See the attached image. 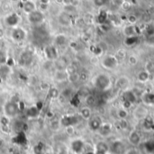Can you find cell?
Returning a JSON list of instances; mask_svg holds the SVG:
<instances>
[{"mask_svg": "<svg viewBox=\"0 0 154 154\" xmlns=\"http://www.w3.org/2000/svg\"><path fill=\"white\" fill-rule=\"evenodd\" d=\"M86 102H87L88 106H93V105L95 104L96 99H95V97H92V96H88V97H87V98H86Z\"/></svg>", "mask_w": 154, "mask_h": 154, "instance_id": "4316f807", "label": "cell"}, {"mask_svg": "<svg viewBox=\"0 0 154 154\" xmlns=\"http://www.w3.org/2000/svg\"><path fill=\"white\" fill-rule=\"evenodd\" d=\"M69 79L71 82H76L78 79H79V76L78 74H76V73H73V74H71V75L69 76Z\"/></svg>", "mask_w": 154, "mask_h": 154, "instance_id": "836d02e7", "label": "cell"}, {"mask_svg": "<svg viewBox=\"0 0 154 154\" xmlns=\"http://www.w3.org/2000/svg\"><path fill=\"white\" fill-rule=\"evenodd\" d=\"M7 56L5 52L2 50H0V65H4L7 62Z\"/></svg>", "mask_w": 154, "mask_h": 154, "instance_id": "d4e9b609", "label": "cell"}, {"mask_svg": "<svg viewBox=\"0 0 154 154\" xmlns=\"http://www.w3.org/2000/svg\"><path fill=\"white\" fill-rule=\"evenodd\" d=\"M123 98H124L125 105L127 104V105L131 106V105H133L136 101V97H135L134 93L132 92V91H128V90H126V91L124 92Z\"/></svg>", "mask_w": 154, "mask_h": 154, "instance_id": "8fae6325", "label": "cell"}, {"mask_svg": "<svg viewBox=\"0 0 154 154\" xmlns=\"http://www.w3.org/2000/svg\"><path fill=\"white\" fill-rule=\"evenodd\" d=\"M23 11H24L25 13L30 14V13H32V12H33V11L36 10V5H35V4H34L32 1L27 0V1H25V2L23 3Z\"/></svg>", "mask_w": 154, "mask_h": 154, "instance_id": "e0dca14e", "label": "cell"}, {"mask_svg": "<svg viewBox=\"0 0 154 154\" xmlns=\"http://www.w3.org/2000/svg\"><path fill=\"white\" fill-rule=\"evenodd\" d=\"M36 154H44V153H43V152H38V153H36Z\"/></svg>", "mask_w": 154, "mask_h": 154, "instance_id": "74e56055", "label": "cell"}, {"mask_svg": "<svg viewBox=\"0 0 154 154\" xmlns=\"http://www.w3.org/2000/svg\"><path fill=\"white\" fill-rule=\"evenodd\" d=\"M102 125H103V122H102L101 118L98 116H93L88 120V126L94 132L98 131L100 129V127L102 126Z\"/></svg>", "mask_w": 154, "mask_h": 154, "instance_id": "9c48e42d", "label": "cell"}, {"mask_svg": "<svg viewBox=\"0 0 154 154\" xmlns=\"http://www.w3.org/2000/svg\"><path fill=\"white\" fill-rule=\"evenodd\" d=\"M4 36V31L2 29H0V38Z\"/></svg>", "mask_w": 154, "mask_h": 154, "instance_id": "8d00e7d4", "label": "cell"}, {"mask_svg": "<svg viewBox=\"0 0 154 154\" xmlns=\"http://www.w3.org/2000/svg\"><path fill=\"white\" fill-rule=\"evenodd\" d=\"M67 66H68V61L63 57L58 58L54 62V67L57 70H65Z\"/></svg>", "mask_w": 154, "mask_h": 154, "instance_id": "5bb4252c", "label": "cell"}, {"mask_svg": "<svg viewBox=\"0 0 154 154\" xmlns=\"http://www.w3.org/2000/svg\"><path fill=\"white\" fill-rule=\"evenodd\" d=\"M60 124H61V123H59L57 120H53V121L51 122L50 126H51V128L52 130H57V129H59V127H60Z\"/></svg>", "mask_w": 154, "mask_h": 154, "instance_id": "83f0119b", "label": "cell"}, {"mask_svg": "<svg viewBox=\"0 0 154 154\" xmlns=\"http://www.w3.org/2000/svg\"><path fill=\"white\" fill-rule=\"evenodd\" d=\"M129 142L133 145H138L141 143V136L137 132H132L129 135Z\"/></svg>", "mask_w": 154, "mask_h": 154, "instance_id": "ac0fdd59", "label": "cell"}, {"mask_svg": "<svg viewBox=\"0 0 154 154\" xmlns=\"http://www.w3.org/2000/svg\"><path fill=\"white\" fill-rule=\"evenodd\" d=\"M33 60V53L31 51H23L18 57V63L22 67H28Z\"/></svg>", "mask_w": 154, "mask_h": 154, "instance_id": "3957f363", "label": "cell"}, {"mask_svg": "<svg viewBox=\"0 0 154 154\" xmlns=\"http://www.w3.org/2000/svg\"><path fill=\"white\" fill-rule=\"evenodd\" d=\"M0 124L3 125V126H7L8 124H9V120H8V117L7 116H3L1 119H0Z\"/></svg>", "mask_w": 154, "mask_h": 154, "instance_id": "d6a6232c", "label": "cell"}, {"mask_svg": "<svg viewBox=\"0 0 154 154\" xmlns=\"http://www.w3.org/2000/svg\"><path fill=\"white\" fill-rule=\"evenodd\" d=\"M106 3H107V0H94L95 5H97V6H98V7L104 6Z\"/></svg>", "mask_w": 154, "mask_h": 154, "instance_id": "f546056e", "label": "cell"}, {"mask_svg": "<svg viewBox=\"0 0 154 154\" xmlns=\"http://www.w3.org/2000/svg\"><path fill=\"white\" fill-rule=\"evenodd\" d=\"M149 77H150V73L147 71V70H144V71H142L138 74V79L142 82H145L149 79Z\"/></svg>", "mask_w": 154, "mask_h": 154, "instance_id": "cb8c5ba5", "label": "cell"}, {"mask_svg": "<svg viewBox=\"0 0 154 154\" xmlns=\"http://www.w3.org/2000/svg\"><path fill=\"white\" fill-rule=\"evenodd\" d=\"M55 43H56V45L60 46V47L61 46H64L67 43V38H66V36L63 35V34H59L55 38Z\"/></svg>", "mask_w": 154, "mask_h": 154, "instance_id": "44dd1931", "label": "cell"}, {"mask_svg": "<svg viewBox=\"0 0 154 154\" xmlns=\"http://www.w3.org/2000/svg\"><path fill=\"white\" fill-rule=\"evenodd\" d=\"M95 86L99 90H106L111 86V79L106 74H99L95 79Z\"/></svg>", "mask_w": 154, "mask_h": 154, "instance_id": "6da1fadb", "label": "cell"}, {"mask_svg": "<svg viewBox=\"0 0 154 154\" xmlns=\"http://www.w3.org/2000/svg\"><path fill=\"white\" fill-rule=\"evenodd\" d=\"M106 14L105 12H102L98 16V21H99V23H104L106 22Z\"/></svg>", "mask_w": 154, "mask_h": 154, "instance_id": "1f68e13d", "label": "cell"}, {"mask_svg": "<svg viewBox=\"0 0 154 154\" xmlns=\"http://www.w3.org/2000/svg\"><path fill=\"white\" fill-rule=\"evenodd\" d=\"M117 65V59L115 56L107 55L105 56L102 60V66L106 69H113Z\"/></svg>", "mask_w": 154, "mask_h": 154, "instance_id": "5b68a950", "label": "cell"}, {"mask_svg": "<svg viewBox=\"0 0 154 154\" xmlns=\"http://www.w3.org/2000/svg\"><path fill=\"white\" fill-rule=\"evenodd\" d=\"M109 151V146L104 143V142H99L96 145V154H106V152Z\"/></svg>", "mask_w": 154, "mask_h": 154, "instance_id": "9a60e30c", "label": "cell"}, {"mask_svg": "<svg viewBox=\"0 0 154 154\" xmlns=\"http://www.w3.org/2000/svg\"><path fill=\"white\" fill-rule=\"evenodd\" d=\"M15 154H18V153H15Z\"/></svg>", "mask_w": 154, "mask_h": 154, "instance_id": "f35d334b", "label": "cell"}, {"mask_svg": "<svg viewBox=\"0 0 154 154\" xmlns=\"http://www.w3.org/2000/svg\"><path fill=\"white\" fill-rule=\"evenodd\" d=\"M60 123L65 127H71L78 123V117L75 116H67L61 119Z\"/></svg>", "mask_w": 154, "mask_h": 154, "instance_id": "30bf717a", "label": "cell"}, {"mask_svg": "<svg viewBox=\"0 0 154 154\" xmlns=\"http://www.w3.org/2000/svg\"><path fill=\"white\" fill-rule=\"evenodd\" d=\"M62 3H64L65 5H72L73 0H62Z\"/></svg>", "mask_w": 154, "mask_h": 154, "instance_id": "e575fe53", "label": "cell"}, {"mask_svg": "<svg viewBox=\"0 0 154 154\" xmlns=\"http://www.w3.org/2000/svg\"><path fill=\"white\" fill-rule=\"evenodd\" d=\"M98 132H99L100 134H102L103 136H107L108 134H111V132H112V127H111V125H109L108 124H103L102 126L100 127V129L98 130Z\"/></svg>", "mask_w": 154, "mask_h": 154, "instance_id": "d6986e66", "label": "cell"}, {"mask_svg": "<svg viewBox=\"0 0 154 154\" xmlns=\"http://www.w3.org/2000/svg\"><path fill=\"white\" fill-rule=\"evenodd\" d=\"M127 116H128L127 111H126L125 108H124V109H120V110L118 111V117L121 118L122 120H124L125 118H126Z\"/></svg>", "mask_w": 154, "mask_h": 154, "instance_id": "484cf974", "label": "cell"}, {"mask_svg": "<svg viewBox=\"0 0 154 154\" xmlns=\"http://www.w3.org/2000/svg\"><path fill=\"white\" fill-rule=\"evenodd\" d=\"M44 54L49 60H56L59 58V52L54 45H48L44 49Z\"/></svg>", "mask_w": 154, "mask_h": 154, "instance_id": "8992f818", "label": "cell"}, {"mask_svg": "<svg viewBox=\"0 0 154 154\" xmlns=\"http://www.w3.org/2000/svg\"><path fill=\"white\" fill-rule=\"evenodd\" d=\"M80 116H82V118L89 120L91 118V110L88 107H84L80 110Z\"/></svg>", "mask_w": 154, "mask_h": 154, "instance_id": "7402d4cb", "label": "cell"}, {"mask_svg": "<svg viewBox=\"0 0 154 154\" xmlns=\"http://www.w3.org/2000/svg\"><path fill=\"white\" fill-rule=\"evenodd\" d=\"M11 37L14 42H20L26 37V32L23 28H14L11 32Z\"/></svg>", "mask_w": 154, "mask_h": 154, "instance_id": "ba28073f", "label": "cell"}, {"mask_svg": "<svg viewBox=\"0 0 154 154\" xmlns=\"http://www.w3.org/2000/svg\"><path fill=\"white\" fill-rule=\"evenodd\" d=\"M146 32L149 35H154V23H151V24L147 25Z\"/></svg>", "mask_w": 154, "mask_h": 154, "instance_id": "f1b7e54d", "label": "cell"}, {"mask_svg": "<svg viewBox=\"0 0 154 154\" xmlns=\"http://www.w3.org/2000/svg\"><path fill=\"white\" fill-rule=\"evenodd\" d=\"M49 2H50V0H41V4H46V5H48Z\"/></svg>", "mask_w": 154, "mask_h": 154, "instance_id": "d590c367", "label": "cell"}, {"mask_svg": "<svg viewBox=\"0 0 154 154\" xmlns=\"http://www.w3.org/2000/svg\"><path fill=\"white\" fill-rule=\"evenodd\" d=\"M44 20V14L40 10H35L28 14V21L32 24H40Z\"/></svg>", "mask_w": 154, "mask_h": 154, "instance_id": "277c9868", "label": "cell"}, {"mask_svg": "<svg viewBox=\"0 0 154 154\" xmlns=\"http://www.w3.org/2000/svg\"><path fill=\"white\" fill-rule=\"evenodd\" d=\"M27 116L28 117H31V118H35L39 116L40 114V111H39V108L37 106H31L27 109Z\"/></svg>", "mask_w": 154, "mask_h": 154, "instance_id": "ffe728a7", "label": "cell"}, {"mask_svg": "<svg viewBox=\"0 0 154 154\" xmlns=\"http://www.w3.org/2000/svg\"><path fill=\"white\" fill-rule=\"evenodd\" d=\"M71 149L72 151L77 154H79L82 152L84 149V143L81 140H75L71 143Z\"/></svg>", "mask_w": 154, "mask_h": 154, "instance_id": "4fadbf2b", "label": "cell"}, {"mask_svg": "<svg viewBox=\"0 0 154 154\" xmlns=\"http://www.w3.org/2000/svg\"><path fill=\"white\" fill-rule=\"evenodd\" d=\"M109 151H111V152L114 154H125L126 152L125 144L120 141L114 142L111 147H109Z\"/></svg>", "mask_w": 154, "mask_h": 154, "instance_id": "52a82bcc", "label": "cell"}, {"mask_svg": "<svg viewBox=\"0 0 154 154\" xmlns=\"http://www.w3.org/2000/svg\"><path fill=\"white\" fill-rule=\"evenodd\" d=\"M59 22H60V24L68 26L71 23V17H70V15L69 14L64 12V13H62V14H60L59 15Z\"/></svg>", "mask_w": 154, "mask_h": 154, "instance_id": "2e32d148", "label": "cell"}, {"mask_svg": "<svg viewBox=\"0 0 154 154\" xmlns=\"http://www.w3.org/2000/svg\"><path fill=\"white\" fill-rule=\"evenodd\" d=\"M19 106L16 103L14 102H7L5 104L4 106V113H5V116H7L8 118H13L14 116H16L19 113Z\"/></svg>", "mask_w": 154, "mask_h": 154, "instance_id": "7a4b0ae2", "label": "cell"}, {"mask_svg": "<svg viewBox=\"0 0 154 154\" xmlns=\"http://www.w3.org/2000/svg\"><path fill=\"white\" fill-rule=\"evenodd\" d=\"M71 92H72V91H71L70 88H66V89H64V90L62 91V96L65 97L66 98H69V97H70V96L72 95Z\"/></svg>", "mask_w": 154, "mask_h": 154, "instance_id": "4dcf8cb0", "label": "cell"}, {"mask_svg": "<svg viewBox=\"0 0 154 154\" xmlns=\"http://www.w3.org/2000/svg\"><path fill=\"white\" fill-rule=\"evenodd\" d=\"M144 149L149 154H154V141H149L144 144Z\"/></svg>", "mask_w": 154, "mask_h": 154, "instance_id": "603a6c76", "label": "cell"}, {"mask_svg": "<svg viewBox=\"0 0 154 154\" xmlns=\"http://www.w3.org/2000/svg\"><path fill=\"white\" fill-rule=\"evenodd\" d=\"M19 23V17L16 14H11L5 17V23L8 26L14 27L16 26Z\"/></svg>", "mask_w": 154, "mask_h": 154, "instance_id": "7c38bea8", "label": "cell"}]
</instances>
